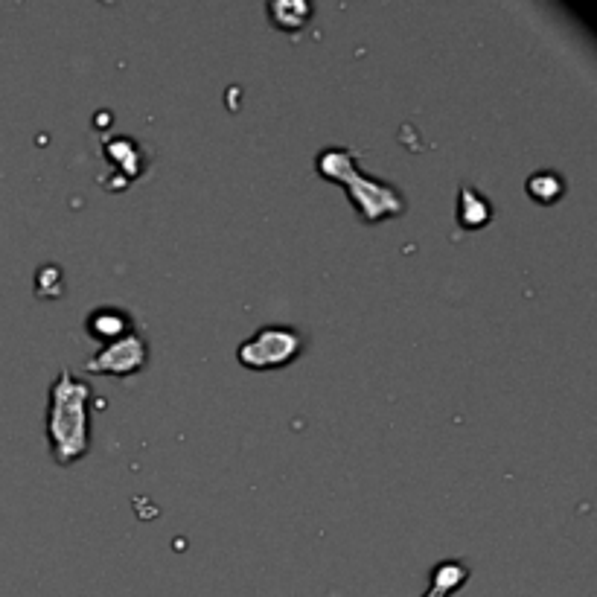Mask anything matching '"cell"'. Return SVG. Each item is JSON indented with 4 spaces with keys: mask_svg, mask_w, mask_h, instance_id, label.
I'll return each instance as SVG.
<instances>
[{
    "mask_svg": "<svg viewBox=\"0 0 597 597\" xmlns=\"http://www.w3.org/2000/svg\"><path fill=\"white\" fill-rule=\"evenodd\" d=\"M91 385L70 370H59L47 399V440L59 466L76 464L91 446Z\"/></svg>",
    "mask_w": 597,
    "mask_h": 597,
    "instance_id": "obj_1",
    "label": "cell"
},
{
    "mask_svg": "<svg viewBox=\"0 0 597 597\" xmlns=\"http://www.w3.org/2000/svg\"><path fill=\"white\" fill-rule=\"evenodd\" d=\"M315 172H321L330 181H338L347 190V196L353 201L362 222H379V219L405 213V196L399 193L397 187L376 181L367 172H362L359 158L344 146H327L324 152H318Z\"/></svg>",
    "mask_w": 597,
    "mask_h": 597,
    "instance_id": "obj_2",
    "label": "cell"
},
{
    "mask_svg": "<svg viewBox=\"0 0 597 597\" xmlns=\"http://www.w3.org/2000/svg\"><path fill=\"white\" fill-rule=\"evenodd\" d=\"M300 350H303V338L295 327L266 324L239 344L236 356L245 367L266 370V367L289 365L292 359H298Z\"/></svg>",
    "mask_w": 597,
    "mask_h": 597,
    "instance_id": "obj_3",
    "label": "cell"
},
{
    "mask_svg": "<svg viewBox=\"0 0 597 597\" xmlns=\"http://www.w3.org/2000/svg\"><path fill=\"white\" fill-rule=\"evenodd\" d=\"M149 362V338L140 330H129L126 335L102 344L94 356L85 359V373L102 376H132Z\"/></svg>",
    "mask_w": 597,
    "mask_h": 597,
    "instance_id": "obj_4",
    "label": "cell"
},
{
    "mask_svg": "<svg viewBox=\"0 0 597 597\" xmlns=\"http://www.w3.org/2000/svg\"><path fill=\"white\" fill-rule=\"evenodd\" d=\"M85 327L88 332L94 335V338H100V341H114V338H120V335H126V332L132 330V318H129V312L126 309H117V306H100V309H94L88 318H85Z\"/></svg>",
    "mask_w": 597,
    "mask_h": 597,
    "instance_id": "obj_5",
    "label": "cell"
},
{
    "mask_svg": "<svg viewBox=\"0 0 597 597\" xmlns=\"http://www.w3.org/2000/svg\"><path fill=\"white\" fill-rule=\"evenodd\" d=\"M493 219V207L490 201L484 199L472 184H461L458 190V222L464 225L466 231L481 228Z\"/></svg>",
    "mask_w": 597,
    "mask_h": 597,
    "instance_id": "obj_6",
    "label": "cell"
},
{
    "mask_svg": "<svg viewBox=\"0 0 597 597\" xmlns=\"http://www.w3.org/2000/svg\"><path fill=\"white\" fill-rule=\"evenodd\" d=\"M469 577V568L461 560H446L432 571V589L426 592V597H449V592L461 589Z\"/></svg>",
    "mask_w": 597,
    "mask_h": 597,
    "instance_id": "obj_7",
    "label": "cell"
},
{
    "mask_svg": "<svg viewBox=\"0 0 597 597\" xmlns=\"http://www.w3.org/2000/svg\"><path fill=\"white\" fill-rule=\"evenodd\" d=\"M268 15L274 18V24L277 27H283V30H300L306 21H309V15H312V6L309 3H303V0H277V3H268Z\"/></svg>",
    "mask_w": 597,
    "mask_h": 597,
    "instance_id": "obj_8",
    "label": "cell"
},
{
    "mask_svg": "<svg viewBox=\"0 0 597 597\" xmlns=\"http://www.w3.org/2000/svg\"><path fill=\"white\" fill-rule=\"evenodd\" d=\"M525 190L536 201L548 204V201H557L563 196V178L557 172H533L525 181Z\"/></svg>",
    "mask_w": 597,
    "mask_h": 597,
    "instance_id": "obj_9",
    "label": "cell"
}]
</instances>
